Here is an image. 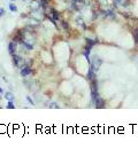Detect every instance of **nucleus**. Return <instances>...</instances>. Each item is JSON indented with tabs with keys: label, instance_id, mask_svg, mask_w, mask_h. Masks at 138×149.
<instances>
[{
	"label": "nucleus",
	"instance_id": "nucleus-1",
	"mask_svg": "<svg viewBox=\"0 0 138 149\" xmlns=\"http://www.w3.org/2000/svg\"><path fill=\"white\" fill-rule=\"evenodd\" d=\"M101 64H102V60H101V58L96 57L92 62H90V68H92L93 71L97 72L98 70H99V68H100V65H101Z\"/></svg>",
	"mask_w": 138,
	"mask_h": 149
},
{
	"label": "nucleus",
	"instance_id": "nucleus-2",
	"mask_svg": "<svg viewBox=\"0 0 138 149\" xmlns=\"http://www.w3.org/2000/svg\"><path fill=\"white\" fill-rule=\"evenodd\" d=\"M13 56V63H14V65L17 68H22L23 67V64H24V60H23V57L22 56H20V55H16V54H14V55H12Z\"/></svg>",
	"mask_w": 138,
	"mask_h": 149
},
{
	"label": "nucleus",
	"instance_id": "nucleus-3",
	"mask_svg": "<svg viewBox=\"0 0 138 149\" xmlns=\"http://www.w3.org/2000/svg\"><path fill=\"white\" fill-rule=\"evenodd\" d=\"M31 72H32V70H31L30 67H28V65H23V67L21 68V71H20V74H21L22 77H25V76L30 75Z\"/></svg>",
	"mask_w": 138,
	"mask_h": 149
},
{
	"label": "nucleus",
	"instance_id": "nucleus-4",
	"mask_svg": "<svg viewBox=\"0 0 138 149\" xmlns=\"http://www.w3.org/2000/svg\"><path fill=\"white\" fill-rule=\"evenodd\" d=\"M8 52L11 55L15 54V52H16V41L15 40L11 41V43L8 44Z\"/></svg>",
	"mask_w": 138,
	"mask_h": 149
},
{
	"label": "nucleus",
	"instance_id": "nucleus-5",
	"mask_svg": "<svg viewBox=\"0 0 138 149\" xmlns=\"http://www.w3.org/2000/svg\"><path fill=\"white\" fill-rule=\"evenodd\" d=\"M94 104H96V107H97L98 109H102L104 107H105V101H104L100 96H98L97 99L94 100Z\"/></svg>",
	"mask_w": 138,
	"mask_h": 149
},
{
	"label": "nucleus",
	"instance_id": "nucleus-6",
	"mask_svg": "<svg viewBox=\"0 0 138 149\" xmlns=\"http://www.w3.org/2000/svg\"><path fill=\"white\" fill-rule=\"evenodd\" d=\"M51 14H52V17L54 19H60V13L56 12L55 9H51Z\"/></svg>",
	"mask_w": 138,
	"mask_h": 149
},
{
	"label": "nucleus",
	"instance_id": "nucleus-7",
	"mask_svg": "<svg viewBox=\"0 0 138 149\" xmlns=\"http://www.w3.org/2000/svg\"><path fill=\"white\" fill-rule=\"evenodd\" d=\"M5 99L8 101H14V94L12 92H6L5 93Z\"/></svg>",
	"mask_w": 138,
	"mask_h": 149
},
{
	"label": "nucleus",
	"instance_id": "nucleus-8",
	"mask_svg": "<svg viewBox=\"0 0 138 149\" xmlns=\"http://www.w3.org/2000/svg\"><path fill=\"white\" fill-rule=\"evenodd\" d=\"M94 74L96 72L92 70V68H90V69L88 70V79H90V80L94 79Z\"/></svg>",
	"mask_w": 138,
	"mask_h": 149
},
{
	"label": "nucleus",
	"instance_id": "nucleus-9",
	"mask_svg": "<svg viewBox=\"0 0 138 149\" xmlns=\"http://www.w3.org/2000/svg\"><path fill=\"white\" fill-rule=\"evenodd\" d=\"M21 44L24 46V47L27 48V49H29V51H30V49H32V48H33V45H32V44H29L28 41H25V40H23Z\"/></svg>",
	"mask_w": 138,
	"mask_h": 149
},
{
	"label": "nucleus",
	"instance_id": "nucleus-10",
	"mask_svg": "<svg viewBox=\"0 0 138 149\" xmlns=\"http://www.w3.org/2000/svg\"><path fill=\"white\" fill-rule=\"evenodd\" d=\"M98 44V40H92V39H90V38H88L86 39V45H89V46H94V45H97Z\"/></svg>",
	"mask_w": 138,
	"mask_h": 149
},
{
	"label": "nucleus",
	"instance_id": "nucleus-11",
	"mask_svg": "<svg viewBox=\"0 0 138 149\" xmlns=\"http://www.w3.org/2000/svg\"><path fill=\"white\" fill-rule=\"evenodd\" d=\"M39 5H40L41 8L45 9L46 7H47V0H40V1H39Z\"/></svg>",
	"mask_w": 138,
	"mask_h": 149
},
{
	"label": "nucleus",
	"instance_id": "nucleus-12",
	"mask_svg": "<svg viewBox=\"0 0 138 149\" xmlns=\"http://www.w3.org/2000/svg\"><path fill=\"white\" fill-rule=\"evenodd\" d=\"M116 4L122 5L123 7H128V1H127V0H116Z\"/></svg>",
	"mask_w": 138,
	"mask_h": 149
},
{
	"label": "nucleus",
	"instance_id": "nucleus-13",
	"mask_svg": "<svg viewBox=\"0 0 138 149\" xmlns=\"http://www.w3.org/2000/svg\"><path fill=\"white\" fill-rule=\"evenodd\" d=\"M134 39H135V44L138 45V29H136L134 32Z\"/></svg>",
	"mask_w": 138,
	"mask_h": 149
},
{
	"label": "nucleus",
	"instance_id": "nucleus-14",
	"mask_svg": "<svg viewBox=\"0 0 138 149\" xmlns=\"http://www.w3.org/2000/svg\"><path fill=\"white\" fill-rule=\"evenodd\" d=\"M9 9H11L12 12H17V7L13 4V2H11V4H9Z\"/></svg>",
	"mask_w": 138,
	"mask_h": 149
},
{
	"label": "nucleus",
	"instance_id": "nucleus-15",
	"mask_svg": "<svg viewBox=\"0 0 138 149\" xmlns=\"http://www.w3.org/2000/svg\"><path fill=\"white\" fill-rule=\"evenodd\" d=\"M7 108H8V109H14V108H15V104H14V101H8V104H7Z\"/></svg>",
	"mask_w": 138,
	"mask_h": 149
},
{
	"label": "nucleus",
	"instance_id": "nucleus-16",
	"mask_svg": "<svg viewBox=\"0 0 138 149\" xmlns=\"http://www.w3.org/2000/svg\"><path fill=\"white\" fill-rule=\"evenodd\" d=\"M50 108H60V107H59V104L56 103V102H51V103H50Z\"/></svg>",
	"mask_w": 138,
	"mask_h": 149
},
{
	"label": "nucleus",
	"instance_id": "nucleus-17",
	"mask_svg": "<svg viewBox=\"0 0 138 149\" xmlns=\"http://www.w3.org/2000/svg\"><path fill=\"white\" fill-rule=\"evenodd\" d=\"M27 100H28V102H29V103H30V104H32V106H34V102H33V100L31 99L30 96H27Z\"/></svg>",
	"mask_w": 138,
	"mask_h": 149
},
{
	"label": "nucleus",
	"instance_id": "nucleus-18",
	"mask_svg": "<svg viewBox=\"0 0 138 149\" xmlns=\"http://www.w3.org/2000/svg\"><path fill=\"white\" fill-rule=\"evenodd\" d=\"M74 1V4H84V0H73Z\"/></svg>",
	"mask_w": 138,
	"mask_h": 149
},
{
	"label": "nucleus",
	"instance_id": "nucleus-19",
	"mask_svg": "<svg viewBox=\"0 0 138 149\" xmlns=\"http://www.w3.org/2000/svg\"><path fill=\"white\" fill-rule=\"evenodd\" d=\"M2 15H5V9L4 8H0V17H1Z\"/></svg>",
	"mask_w": 138,
	"mask_h": 149
},
{
	"label": "nucleus",
	"instance_id": "nucleus-20",
	"mask_svg": "<svg viewBox=\"0 0 138 149\" xmlns=\"http://www.w3.org/2000/svg\"><path fill=\"white\" fill-rule=\"evenodd\" d=\"M62 25H63V28H65L66 30H68V23H67V22H63Z\"/></svg>",
	"mask_w": 138,
	"mask_h": 149
},
{
	"label": "nucleus",
	"instance_id": "nucleus-21",
	"mask_svg": "<svg viewBox=\"0 0 138 149\" xmlns=\"http://www.w3.org/2000/svg\"><path fill=\"white\" fill-rule=\"evenodd\" d=\"M0 93H4V90H2L1 87H0Z\"/></svg>",
	"mask_w": 138,
	"mask_h": 149
},
{
	"label": "nucleus",
	"instance_id": "nucleus-22",
	"mask_svg": "<svg viewBox=\"0 0 138 149\" xmlns=\"http://www.w3.org/2000/svg\"><path fill=\"white\" fill-rule=\"evenodd\" d=\"M0 100H1V95H0Z\"/></svg>",
	"mask_w": 138,
	"mask_h": 149
},
{
	"label": "nucleus",
	"instance_id": "nucleus-23",
	"mask_svg": "<svg viewBox=\"0 0 138 149\" xmlns=\"http://www.w3.org/2000/svg\"><path fill=\"white\" fill-rule=\"evenodd\" d=\"M11 1H15V0H11Z\"/></svg>",
	"mask_w": 138,
	"mask_h": 149
},
{
	"label": "nucleus",
	"instance_id": "nucleus-24",
	"mask_svg": "<svg viewBox=\"0 0 138 149\" xmlns=\"http://www.w3.org/2000/svg\"><path fill=\"white\" fill-rule=\"evenodd\" d=\"M23 1H24V0H23Z\"/></svg>",
	"mask_w": 138,
	"mask_h": 149
}]
</instances>
